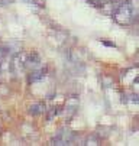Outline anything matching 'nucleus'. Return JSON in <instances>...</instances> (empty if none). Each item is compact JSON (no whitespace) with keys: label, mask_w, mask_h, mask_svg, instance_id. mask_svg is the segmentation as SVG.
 Returning a JSON list of instances; mask_svg holds the SVG:
<instances>
[{"label":"nucleus","mask_w":139,"mask_h":146,"mask_svg":"<svg viewBox=\"0 0 139 146\" xmlns=\"http://www.w3.org/2000/svg\"><path fill=\"white\" fill-rule=\"evenodd\" d=\"M139 15V2L138 0H128V2L119 5L113 13L114 20L122 26H130L138 20Z\"/></svg>","instance_id":"nucleus-1"},{"label":"nucleus","mask_w":139,"mask_h":146,"mask_svg":"<svg viewBox=\"0 0 139 146\" xmlns=\"http://www.w3.org/2000/svg\"><path fill=\"white\" fill-rule=\"evenodd\" d=\"M22 54V61H23V65H25V71H35L42 68V59L41 55L36 54V52H21Z\"/></svg>","instance_id":"nucleus-3"},{"label":"nucleus","mask_w":139,"mask_h":146,"mask_svg":"<svg viewBox=\"0 0 139 146\" xmlns=\"http://www.w3.org/2000/svg\"><path fill=\"white\" fill-rule=\"evenodd\" d=\"M9 3H12V0H0V6H7Z\"/></svg>","instance_id":"nucleus-6"},{"label":"nucleus","mask_w":139,"mask_h":146,"mask_svg":"<svg viewBox=\"0 0 139 146\" xmlns=\"http://www.w3.org/2000/svg\"><path fill=\"white\" fill-rule=\"evenodd\" d=\"M84 145H100V140H98L94 135H91L90 137H87V139H86Z\"/></svg>","instance_id":"nucleus-5"},{"label":"nucleus","mask_w":139,"mask_h":146,"mask_svg":"<svg viewBox=\"0 0 139 146\" xmlns=\"http://www.w3.org/2000/svg\"><path fill=\"white\" fill-rule=\"evenodd\" d=\"M102 44H103V45H106V46H114V44H112V42H107V40H102Z\"/></svg>","instance_id":"nucleus-7"},{"label":"nucleus","mask_w":139,"mask_h":146,"mask_svg":"<svg viewBox=\"0 0 139 146\" xmlns=\"http://www.w3.org/2000/svg\"><path fill=\"white\" fill-rule=\"evenodd\" d=\"M74 140H75V133L71 129L63 127L55 133V136L51 139L49 145H52V146H68V145H72Z\"/></svg>","instance_id":"nucleus-2"},{"label":"nucleus","mask_w":139,"mask_h":146,"mask_svg":"<svg viewBox=\"0 0 139 146\" xmlns=\"http://www.w3.org/2000/svg\"><path fill=\"white\" fill-rule=\"evenodd\" d=\"M45 104L44 103H36V104H32L31 109H29V113L32 116H39V114H42L45 111Z\"/></svg>","instance_id":"nucleus-4"}]
</instances>
